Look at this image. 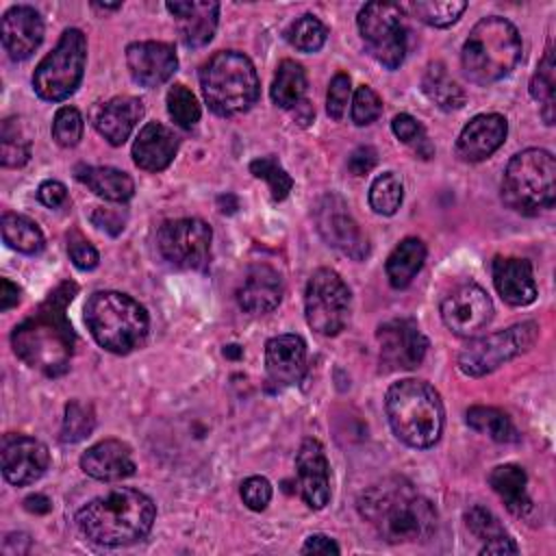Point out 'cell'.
I'll use <instances>...</instances> for the list:
<instances>
[{
  "instance_id": "cell-1",
  "label": "cell",
  "mask_w": 556,
  "mask_h": 556,
  "mask_svg": "<svg viewBox=\"0 0 556 556\" xmlns=\"http://www.w3.org/2000/svg\"><path fill=\"white\" fill-rule=\"evenodd\" d=\"M78 287L70 280L61 282L24 321L13 328V352L33 369L46 376H61L74 354L76 334L65 315Z\"/></svg>"
},
{
  "instance_id": "cell-2",
  "label": "cell",
  "mask_w": 556,
  "mask_h": 556,
  "mask_svg": "<svg viewBox=\"0 0 556 556\" xmlns=\"http://www.w3.org/2000/svg\"><path fill=\"white\" fill-rule=\"evenodd\" d=\"M361 517L389 543H421L437 530V508L408 480L387 478L356 502Z\"/></svg>"
},
{
  "instance_id": "cell-3",
  "label": "cell",
  "mask_w": 556,
  "mask_h": 556,
  "mask_svg": "<svg viewBox=\"0 0 556 556\" xmlns=\"http://www.w3.org/2000/svg\"><path fill=\"white\" fill-rule=\"evenodd\" d=\"M154 517L156 506L146 493L130 486H117L87 502L76 513V526L89 543L119 547L146 539Z\"/></svg>"
},
{
  "instance_id": "cell-4",
  "label": "cell",
  "mask_w": 556,
  "mask_h": 556,
  "mask_svg": "<svg viewBox=\"0 0 556 556\" xmlns=\"http://www.w3.org/2000/svg\"><path fill=\"white\" fill-rule=\"evenodd\" d=\"M384 410L395 437L415 450L432 447L443 432V402L426 380L393 382L384 397Z\"/></svg>"
},
{
  "instance_id": "cell-5",
  "label": "cell",
  "mask_w": 556,
  "mask_h": 556,
  "mask_svg": "<svg viewBox=\"0 0 556 556\" xmlns=\"http://www.w3.org/2000/svg\"><path fill=\"white\" fill-rule=\"evenodd\" d=\"M521 61V37L513 22L500 15L482 17L460 50L465 76L476 85H491L508 76Z\"/></svg>"
},
{
  "instance_id": "cell-6",
  "label": "cell",
  "mask_w": 556,
  "mask_h": 556,
  "mask_svg": "<svg viewBox=\"0 0 556 556\" xmlns=\"http://www.w3.org/2000/svg\"><path fill=\"white\" fill-rule=\"evenodd\" d=\"M85 324L100 348L128 354L139 348L150 328L148 311L119 291H96L85 304Z\"/></svg>"
},
{
  "instance_id": "cell-7",
  "label": "cell",
  "mask_w": 556,
  "mask_h": 556,
  "mask_svg": "<svg viewBox=\"0 0 556 556\" xmlns=\"http://www.w3.org/2000/svg\"><path fill=\"white\" fill-rule=\"evenodd\" d=\"M200 89L215 115L232 117L258 100L261 85L254 63L243 52L222 50L202 65Z\"/></svg>"
},
{
  "instance_id": "cell-8",
  "label": "cell",
  "mask_w": 556,
  "mask_h": 556,
  "mask_svg": "<svg viewBox=\"0 0 556 556\" xmlns=\"http://www.w3.org/2000/svg\"><path fill=\"white\" fill-rule=\"evenodd\" d=\"M556 161L543 148L517 152L502 176V200L521 215H539L552 208L556 198Z\"/></svg>"
},
{
  "instance_id": "cell-9",
  "label": "cell",
  "mask_w": 556,
  "mask_h": 556,
  "mask_svg": "<svg viewBox=\"0 0 556 556\" xmlns=\"http://www.w3.org/2000/svg\"><path fill=\"white\" fill-rule=\"evenodd\" d=\"M87 39L83 30H63L56 46L39 61L33 72V89L41 100L61 102L70 98L85 74Z\"/></svg>"
},
{
  "instance_id": "cell-10",
  "label": "cell",
  "mask_w": 556,
  "mask_h": 556,
  "mask_svg": "<svg viewBox=\"0 0 556 556\" xmlns=\"http://www.w3.org/2000/svg\"><path fill=\"white\" fill-rule=\"evenodd\" d=\"M352 311V293L345 280L328 267H319L311 274L304 291L306 324L324 337L339 334Z\"/></svg>"
},
{
  "instance_id": "cell-11",
  "label": "cell",
  "mask_w": 556,
  "mask_h": 556,
  "mask_svg": "<svg viewBox=\"0 0 556 556\" xmlns=\"http://www.w3.org/2000/svg\"><path fill=\"white\" fill-rule=\"evenodd\" d=\"M367 52L387 70H397L406 56L404 7L393 2H369L356 17Z\"/></svg>"
},
{
  "instance_id": "cell-12",
  "label": "cell",
  "mask_w": 556,
  "mask_h": 556,
  "mask_svg": "<svg viewBox=\"0 0 556 556\" xmlns=\"http://www.w3.org/2000/svg\"><path fill=\"white\" fill-rule=\"evenodd\" d=\"M539 337V324L521 321L506 330L491 332L486 337L469 341L458 354V369L469 378H480L515 356L523 354Z\"/></svg>"
},
{
  "instance_id": "cell-13",
  "label": "cell",
  "mask_w": 556,
  "mask_h": 556,
  "mask_svg": "<svg viewBox=\"0 0 556 556\" xmlns=\"http://www.w3.org/2000/svg\"><path fill=\"white\" fill-rule=\"evenodd\" d=\"M213 230L204 219H167L156 230V250L176 269L204 271L211 263Z\"/></svg>"
},
{
  "instance_id": "cell-14",
  "label": "cell",
  "mask_w": 556,
  "mask_h": 556,
  "mask_svg": "<svg viewBox=\"0 0 556 556\" xmlns=\"http://www.w3.org/2000/svg\"><path fill=\"white\" fill-rule=\"evenodd\" d=\"M313 219L317 232L330 248L354 261L369 256V241L341 195L324 193L313 206Z\"/></svg>"
},
{
  "instance_id": "cell-15",
  "label": "cell",
  "mask_w": 556,
  "mask_h": 556,
  "mask_svg": "<svg viewBox=\"0 0 556 556\" xmlns=\"http://www.w3.org/2000/svg\"><path fill=\"white\" fill-rule=\"evenodd\" d=\"M376 339L380 348V363L387 371L415 369L428 352V339L410 317H395L380 324Z\"/></svg>"
},
{
  "instance_id": "cell-16",
  "label": "cell",
  "mask_w": 556,
  "mask_h": 556,
  "mask_svg": "<svg viewBox=\"0 0 556 556\" xmlns=\"http://www.w3.org/2000/svg\"><path fill=\"white\" fill-rule=\"evenodd\" d=\"M443 324L458 337H473L493 319V302L476 282H463L441 302Z\"/></svg>"
},
{
  "instance_id": "cell-17",
  "label": "cell",
  "mask_w": 556,
  "mask_h": 556,
  "mask_svg": "<svg viewBox=\"0 0 556 556\" xmlns=\"http://www.w3.org/2000/svg\"><path fill=\"white\" fill-rule=\"evenodd\" d=\"M50 465L48 447L26 434H7L2 441V476L15 486L37 482Z\"/></svg>"
},
{
  "instance_id": "cell-18",
  "label": "cell",
  "mask_w": 556,
  "mask_h": 556,
  "mask_svg": "<svg viewBox=\"0 0 556 556\" xmlns=\"http://www.w3.org/2000/svg\"><path fill=\"white\" fill-rule=\"evenodd\" d=\"M126 65L141 87H159L178 70V56L172 43L135 41L126 48Z\"/></svg>"
},
{
  "instance_id": "cell-19",
  "label": "cell",
  "mask_w": 556,
  "mask_h": 556,
  "mask_svg": "<svg viewBox=\"0 0 556 556\" xmlns=\"http://www.w3.org/2000/svg\"><path fill=\"white\" fill-rule=\"evenodd\" d=\"M300 495L308 508L321 510L330 502L328 458L317 439H304L295 454Z\"/></svg>"
},
{
  "instance_id": "cell-20",
  "label": "cell",
  "mask_w": 556,
  "mask_h": 556,
  "mask_svg": "<svg viewBox=\"0 0 556 556\" xmlns=\"http://www.w3.org/2000/svg\"><path fill=\"white\" fill-rule=\"evenodd\" d=\"M508 122L500 113H480L465 124L456 139V156L465 163H480L489 159L506 139Z\"/></svg>"
},
{
  "instance_id": "cell-21",
  "label": "cell",
  "mask_w": 556,
  "mask_h": 556,
  "mask_svg": "<svg viewBox=\"0 0 556 556\" xmlns=\"http://www.w3.org/2000/svg\"><path fill=\"white\" fill-rule=\"evenodd\" d=\"M267 380L276 387H291L304 378L306 343L300 334H278L265 345Z\"/></svg>"
},
{
  "instance_id": "cell-22",
  "label": "cell",
  "mask_w": 556,
  "mask_h": 556,
  "mask_svg": "<svg viewBox=\"0 0 556 556\" xmlns=\"http://www.w3.org/2000/svg\"><path fill=\"white\" fill-rule=\"evenodd\" d=\"M282 293L280 274L265 263H256L248 267L237 287V304L250 315H265L280 304Z\"/></svg>"
},
{
  "instance_id": "cell-23",
  "label": "cell",
  "mask_w": 556,
  "mask_h": 556,
  "mask_svg": "<svg viewBox=\"0 0 556 556\" xmlns=\"http://www.w3.org/2000/svg\"><path fill=\"white\" fill-rule=\"evenodd\" d=\"M43 39V20L37 9L15 4L2 15V46L13 61L28 59Z\"/></svg>"
},
{
  "instance_id": "cell-24",
  "label": "cell",
  "mask_w": 556,
  "mask_h": 556,
  "mask_svg": "<svg viewBox=\"0 0 556 556\" xmlns=\"http://www.w3.org/2000/svg\"><path fill=\"white\" fill-rule=\"evenodd\" d=\"M80 469L93 480L117 482L132 476L137 465L128 443L119 439H104L80 456Z\"/></svg>"
},
{
  "instance_id": "cell-25",
  "label": "cell",
  "mask_w": 556,
  "mask_h": 556,
  "mask_svg": "<svg viewBox=\"0 0 556 556\" xmlns=\"http://www.w3.org/2000/svg\"><path fill=\"white\" fill-rule=\"evenodd\" d=\"M165 9L174 15L178 35L185 46L202 48L206 46L217 28L219 4L206 0H176L167 2Z\"/></svg>"
},
{
  "instance_id": "cell-26",
  "label": "cell",
  "mask_w": 556,
  "mask_h": 556,
  "mask_svg": "<svg viewBox=\"0 0 556 556\" xmlns=\"http://www.w3.org/2000/svg\"><path fill=\"white\" fill-rule=\"evenodd\" d=\"M491 274L493 285L506 304L528 306L536 300V282L530 261L515 256H495Z\"/></svg>"
},
{
  "instance_id": "cell-27",
  "label": "cell",
  "mask_w": 556,
  "mask_h": 556,
  "mask_svg": "<svg viewBox=\"0 0 556 556\" xmlns=\"http://www.w3.org/2000/svg\"><path fill=\"white\" fill-rule=\"evenodd\" d=\"M178 143V135L172 128L161 122H148L132 143V161L139 169L161 172L174 161Z\"/></svg>"
},
{
  "instance_id": "cell-28",
  "label": "cell",
  "mask_w": 556,
  "mask_h": 556,
  "mask_svg": "<svg viewBox=\"0 0 556 556\" xmlns=\"http://www.w3.org/2000/svg\"><path fill=\"white\" fill-rule=\"evenodd\" d=\"M141 117H143V102L139 98L115 96L98 109L93 117V126L111 146H122L130 137V132L135 130Z\"/></svg>"
},
{
  "instance_id": "cell-29",
  "label": "cell",
  "mask_w": 556,
  "mask_h": 556,
  "mask_svg": "<svg viewBox=\"0 0 556 556\" xmlns=\"http://www.w3.org/2000/svg\"><path fill=\"white\" fill-rule=\"evenodd\" d=\"M76 178L87 185L96 195L109 200V202H126L135 193L132 178L115 167H102V165H78Z\"/></svg>"
},
{
  "instance_id": "cell-30",
  "label": "cell",
  "mask_w": 556,
  "mask_h": 556,
  "mask_svg": "<svg viewBox=\"0 0 556 556\" xmlns=\"http://www.w3.org/2000/svg\"><path fill=\"white\" fill-rule=\"evenodd\" d=\"M489 484L504 500L506 508L513 515L523 517L532 508V502H530L528 489H526L528 476L519 465L504 463V465L493 467L489 473Z\"/></svg>"
},
{
  "instance_id": "cell-31",
  "label": "cell",
  "mask_w": 556,
  "mask_h": 556,
  "mask_svg": "<svg viewBox=\"0 0 556 556\" xmlns=\"http://www.w3.org/2000/svg\"><path fill=\"white\" fill-rule=\"evenodd\" d=\"M469 532L482 541L480 554H517L515 541L506 534L500 519L484 506H471L465 513Z\"/></svg>"
},
{
  "instance_id": "cell-32",
  "label": "cell",
  "mask_w": 556,
  "mask_h": 556,
  "mask_svg": "<svg viewBox=\"0 0 556 556\" xmlns=\"http://www.w3.org/2000/svg\"><path fill=\"white\" fill-rule=\"evenodd\" d=\"M426 261V245L417 237L402 239L391 254L387 256L384 271L389 278V285L393 289H404L410 285V280L417 276V271L424 267Z\"/></svg>"
},
{
  "instance_id": "cell-33",
  "label": "cell",
  "mask_w": 556,
  "mask_h": 556,
  "mask_svg": "<svg viewBox=\"0 0 556 556\" xmlns=\"http://www.w3.org/2000/svg\"><path fill=\"white\" fill-rule=\"evenodd\" d=\"M304 91H306L304 67L291 59L280 61L269 89L274 104L291 111L298 102L304 100Z\"/></svg>"
},
{
  "instance_id": "cell-34",
  "label": "cell",
  "mask_w": 556,
  "mask_h": 556,
  "mask_svg": "<svg viewBox=\"0 0 556 556\" xmlns=\"http://www.w3.org/2000/svg\"><path fill=\"white\" fill-rule=\"evenodd\" d=\"M424 93L443 111H456L465 104V91L460 85L450 78L443 63H430L424 78H421Z\"/></svg>"
},
{
  "instance_id": "cell-35",
  "label": "cell",
  "mask_w": 556,
  "mask_h": 556,
  "mask_svg": "<svg viewBox=\"0 0 556 556\" xmlns=\"http://www.w3.org/2000/svg\"><path fill=\"white\" fill-rule=\"evenodd\" d=\"M2 239L22 254H39L46 245L41 228L30 217L17 213L2 215Z\"/></svg>"
},
{
  "instance_id": "cell-36",
  "label": "cell",
  "mask_w": 556,
  "mask_h": 556,
  "mask_svg": "<svg viewBox=\"0 0 556 556\" xmlns=\"http://www.w3.org/2000/svg\"><path fill=\"white\" fill-rule=\"evenodd\" d=\"M554 85H556V67H554V50L547 46L543 52L536 72L530 78V96L539 102L541 115L545 124H554Z\"/></svg>"
},
{
  "instance_id": "cell-37",
  "label": "cell",
  "mask_w": 556,
  "mask_h": 556,
  "mask_svg": "<svg viewBox=\"0 0 556 556\" xmlns=\"http://www.w3.org/2000/svg\"><path fill=\"white\" fill-rule=\"evenodd\" d=\"M467 424L473 430H478L482 434H489L497 443H508V441L517 439L515 426L508 419V415L500 408H493V406H471L467 410Z\"/></svg>"
},
{
  "instance_id": "cell-38",
  "label": "cell",
  "mask_w": 556,
  "mask_h": 556,
  "mask_svg": "<svg viewBox=\"0 0 556 556\" xmlns=\"http://www.w3.org/2000/svg\"><path fill=\"white\" fill-rule=\"evenodd\" d=\"M30 159V141L17 117H7L0 130V163L4 167H22Z\"/></svg>"
},
{
  "instance_id": "cell-39",
  "label": "cell",
  "mask_w": 556,
  "mask_h": 556,
  "mask_svg": "<svg viewBox=\"0 0 556 556\" xmlns=\"http://www.w3.org/2000/svg\"><path fill=\"white\" fill-rule=\"evenodd\" d=\"M404 200V185L397 174L384 172L369 187V206L378 215H393Z\"/></svg>"
},
{
  "instance_id": "cell-40",
  "label": "cell",
  "mask_w": 556,
  "mask_h": 556,
  "mask_svg": "<svg viewBox=\"0 0 556 556\" xmlns=\"http://www.w3.org/2000/svg\"><path fill=\"white\" fill-rule=\"evenodd\" d=\"M285 37L300 52H317L326 43L328 30L319 17H315L313 13H304L291 22Z\"/></svg>"
},
{
  "instance_id": "cell-41",
  "label": "cell",
  "mask_w": 556,
  "mask_h": 556,
  "mask_svg": "<svg viewBox=\"0 0 556 556\" xmlns=\"http://www.w3.org/2000/svg\"><path fill=\"white\" fill-rule=\"evenodd\" d=\"M408 11H413L424 24L434 28L452 26L467 9V2L458 0H419L406 4Z\"/></svg>"
},
{
  "instance_id": "cell-42",
  "label": "cell",
  "mask_w": 556,
  "mask_h": 556,
  "mask_svg": "<svg viewBox=\"0 0 556 556\" xmlns=\"http://www.w3.org/2000/svg\"><path fill=\"white\" fill-rule=\"evenodd\" d=\"M96 428V413L91 404L80 400H70L65 404L63 426H61V441L63 443H78L87 439Z\"/></svg>"
},
{
  "instance_id": "cell-43",
  "label": "cell",
  "mask_w": 556,
  "mask_h": 556,
  "mask_svg": "<svg viewBox=\"0 0 556 556\" xmlns=\"http://www.w3.org/2000/svg\"><path fill=\"white\" fill-rule=\"evenodd\" d=\"M165 102H167V113L169 117L180 126V128H193L198 122H200V104H198V98L180 83L172 85L167 96H165Z\"/></svg>"
},
{
  "instance_id": "cell-44",
  "label": "cell",
  "mask_w": 556,
  "mask_h": 556,
  "mask_svg": "<svg viewBox=\"0 0 556 556\" xmlns=\"http://www.w3.org/2000/svg\"><path fill=\"white\" fill-rule=\"evenodd\" d=\"M250 172L256 178H263L269 185L271 191V200L280 202L289 195V191L293 189V178L287 174V169L278 163L276 156H258L250 163Z\"/></svg>"
},
{
  "instance_id": "cell-45",
  "label": "cell",
  "mask_w": 556,
  "mask_h": 556,
  "mask_svg": "<svg viewBox=\"0 0 556 556\" xmlns=\"http://www.w3.org/2000/svg\"><path fill=\"white\" fill-rule=\"evenodd\" d=\"M83 115L76 106H61L52 119V139L61 148H74L83 139Z\"/></svg>"
},
{
  "instance_id": "cell-46",
  "label": "cell",
  "mask_w": 556,
  "mask_h": 556,
  "mask_svg": "<svg viewBox=\"0 0 556 556\" xmlns=\"http://www.w3.org/2000/svg\"><path fill=\"white\" fill-rule=\"evenodd\" d=\"M380 113H382L380 96L371 87L361 85L352 98V122L356 126H369L380 117Z\"/></svg>"
},
{
  "instance_id": "cell-47",
  "label": "cell",
  "mask_w": 556,
  "mask_h": 556,
  "mask_svg": "<svg viewBox=\"0 0 556 556\" xmlns=\"http://www.w3.org/2000/svg\"><path fill=\"white\" fill-rule=\"evenodd\" d=\"M350 96H352L350 76L343 74V72L334 74L330 85H328V93H326V113L332 119H343L348 102H350Z\"/></svg>"
},
{
  "instance_id": "cell-48",
  "label": "cell",
  "mask_w": 556,
  "mask_h": 556,
  "mask_svg": "<svg viewBox=\"0 0 556 556\" xmlns=\"http://www.w3.org/2000/svg\"><path fill=\"white\" fill-rule=\"evenodd\" d=\"M67 254L72 258V263L83 269V271H89L98 265L100 261V254L98 250L74 228L67 232Z\"/></svg>"
},
{
  "instance_id": "cell-49",
  "label": "cell",
  "mask_w": 556,
  "mask_h": 556,
  "mask_svg": "<svg viewBox=\"0 0 556 556\" xmlns=\"http://www.w3.org/2000/svg\"><path fill=\"white\" fill-rule=\"evenodd\" d=\"M239 493L250 510H265L271 500V484L263 476H250L241 482Z\"/></svg>"
},
{
  "instance_id": "cell-50",
  "label": "cell",
  "mask_w": 556,
  "mask_h": 556,
  "mask_svg": "<svg viewBox=\"0 0 556 556\" xmlns=\"http://www.w3.org/2000/svg\"><path fill=\"white\" fill-rule=\"evenodd\" d=\"M391 130H393V135H395L400 141H404V143H408V146H415V150L419 148V143L428 146L424 126L419 124V119H415V117L408 115V113L395 115L393 122H391Z\"/></svg>"
},
{
  "instance_id": "cell-51",
  "label": "cell",
  "mask_w": 556,
  "mask_h": 556,
  "mask_svg": "<svg viewBox=\"0 0 556 556\" xmlns=\"http://www.w3.org/2000/svg\"><path fill=\"white\" fill-rule=\"evenodd\" d=\"M376 161H378V154L371 146H361L356 148L350 159H348V167L354 176H365L369 174L374 167H376Z\"/></svg>"
},
{
  "instance_id": "cell-52",
  "label": "cell",
  "mask_w": 556,
  "mask_h": 556,
  "mask_svg": "<svg viewBox=\"0 0 556 556\" xmlns=\"http://www.w3.org/2000/svg\"><path fill=\"white\" fill-rule=\"evenodd\" d=\"M37 198L43 206L48 208H56L67 200V189L63 182L59 180H43L37 189Z\"/></svg>"
},
{
  "instance_id": "cell-53",
  "label": "cell",
  "mask_w": 556,
  "mask_h": 556,
  "mask_svg": "<svg viewBox=\"0 0 556 556\" xmlns=\"http://www.w3.org/2000/svg\"><path fill=\"white\" fill-rule=\"evenodd\" d=\"M91 222L93 226H98L100 230H106L113 237L124 230V217L113 208H96L91 213Z\"/></svg>"
},
{
  "instance_id": "cell-54",
  "label": "cell",
  "mask_w": 556,
  "mask_h": 556,
  "mask_svg": "<svg viewBox=\"0 0 556 556\" xmlns=\"http://www.w3.org/2000/svg\"><path fill=\"white\" fill-rule=\"evenodd\" d=\"M300 552L302 554H339L341 549L334 543V539H330L326 534H311Z\"/></svg>"
},
{
  "instance_id": "cell-55",
  "label": "cell",
  "mask_w": 556,
  "mask_h": 556,
  "mask_svg": "<svg viewBox=\"0 0 556 556\" xmlns=\"http://www.w3.org/2000/svg\"><path fill=\"white\" fill-rule=\"evenodd\" d=\"M20 287L13 285L9 278H0V311H9L20 302Z\"/></svg>"
},
{
  "instance_id": "cell-56",
  "label": "cell",
  "mask_w": 556,
  "mask_h": 556,
  "mask_svg": "<svg viewBox=\"0 0 556 556\" xmlns=\"http://www.w3.org/2000/svg\"><path fill=\"white\" fill-rule=\"evenodd\" d=\"M24 506H26V510H30V513L43 515V513H48V510L52 508V502H50L46 495L35 493V495H28V497L24 500Z\"/></svg>"
},
{
  "instance_id": "cell-57",
  "label": "cell",
  "mask_w": 556,
  "mask_h": 556,
  "mask_svg": "<svg viewBox=\"0 0 556 556\" xmlns=\"http://www.w3.org/2000/svg\"><path fill=\"white\" fill-rule=\"evenodd\" d=\"M291 111H293L295 119L300 122V126H308V124L313 122V117H315V111H313V106H311L306 100L298 102V104H295Z\"/></svg>"
},
{
  "instance_id": "cell-58",
  "label": "cell",
  "mask_w": 556,
  "mask_h": 556,
  "mask_svg": "<svg viewBox=\"0 0 556 556\" xmlns=\"http://www.w3.org/2000/svg\"><path fill=\"white\" fill-rule=\"evenodd\" d=\"M93 7L96 9H104V11H113V9H119L122 4H98V2H93Z\"/></svg>"
}]
</instances>
